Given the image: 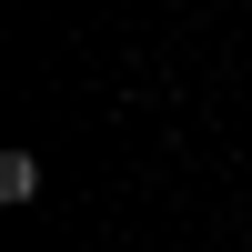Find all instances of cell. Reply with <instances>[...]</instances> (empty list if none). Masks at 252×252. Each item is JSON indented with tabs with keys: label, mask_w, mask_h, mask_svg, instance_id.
<instances>
[{
	"label": "cell",
	"mask_w": 252,
	"mask_h": 252,
	"mask_svg": "<svg viewBox=\"0 0 252 252\" xmlns=\"http://www.w3.org/2000/svg\"><path fill=\"white\" fill-rule=\"evenodd\" d=\"M0 202H40V161L31 152H0Z\"/></svg>",
	"instance_id": "cell-1"
}]
</instances>
